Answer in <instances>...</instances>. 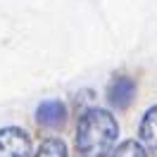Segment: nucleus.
I'll list each match as a JSON object with an SVG mask.
<instances>
[{"label":"nucleus","mask_w":157,"mask_h":157,"mask_svg":"<svg viewBox=\"0 0 157 157\" xmlns=\"http://www.w3.org/2000/svg\"><path fill=\"white\" fill-rule=\"evenodd\" d=\"M31 157H67V143L62 138H45Z\"/></svg>","instance_id":"423d86ee"},{"label":"nucleus","mask_w":157,"mask_h":157,"mask_svg":"<svg viewBox=\"0 0 157 157\" xmlns=\"http://www.w3.org/2000/svg\"><path fill=\"white\" fill-rule=\"evenodd\" d=\"M136 98V81L131 76H114L107 86V100L112 107L124 109Z\"/></svg>","instance_id":"7ed1b4c3"},{"label":"nucleus","mask_w":157,"mask_h":157,"mask_svg":"<svg viewBox=\"0 0 157 157\" xmlns=\"http://www.w3.org/2000/svg\"><path fill=\"white\" fill-rule=\"evenodd\" d=\"M117 138L119 124L109 109L93 107L81 114L76 126V150L81 157H107Z\"/></svg>","instance_id":"f257e3e1"},{"label":"nucleus","mask_w":157,"mask_h":157,"mask_svg":"<svg viewBox=\"0 0 157 157\" xmlns=\"http://www.w3.org/2000/svg\"><path fill=\"white\" fill-rule=\"evenodd\" d=\"M109 157H147V150L138 140H124V143L112 147Z\"/></svg>","instance_id":"0eeeda50"},{"label":"nucleus","mask_w":157,"mask_h":157,"mask_svg":"<svg viewBox=\"0 0 157 157\" xmlns=\"http://www.w3.org/2000/svg\"><path fill=\"white\" fill-rule=\"evenodd\" d=\"M138 136H140V145L150 147L157 152V105L150 107L140 119V128H138Z\"/></svg>","instance_id":"39448f33"},{"label":"nucleus","mask_w":157,"mask_h":157,"mask_svg":"<svg viewBox=\"0 0 157 157\" xmlns=\"http://www.w3.org/2000/svg\"><path fill=\"white\" fill-rule=\"evenodd\" d=\"M36 121L45 128H62L67 121V105L62 100H43L36 109Z\"/></svg>","instance_id":"20e7f679"},{"label":"nucleus","mask_w":157,"mask_h":157,"mask_svg":"<svg viewBox=\"0 0 157 157\" xmlns=\"http://www.w3.org/2000/svg\"><path fill=\"white\" fill-rule=\"evenodd\" d=\"M31 136L19 126L0 128V157H31Z\"/></svg>","instance_id":"f03ea898"}]
</instances>
